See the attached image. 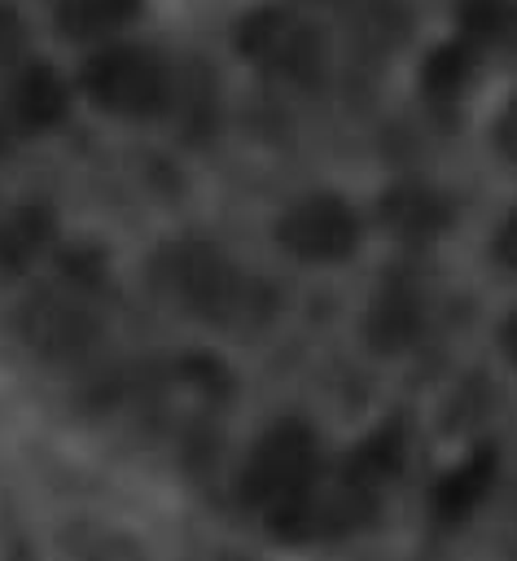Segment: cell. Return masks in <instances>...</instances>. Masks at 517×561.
<instances>
[{
    "instance_id": "cell-1",
    "label": "cell",
    "mask_w": 517,
    "mask_h": 561,
    "mask_svg": "<svg viewBox=\"0 0 517 561\" xmlns=\"http://www.w3.org/2000/svg\"><path fill=\"white\" fill-rule=\"evenodd\" d=\"M83 88L105 110H123V114H145V110H158L166 101L162 61L149 57L145 48H110V53H101L83 75Z\"/></svg>"
},
{
    "instance_id": "cell-2",
    "label": "cell",
    "mask_w": 517,
    "mask_h": 561,
    "mask_svg": "<svg viewBox=\"0 0 517 561\" xmlns=\"http://www.w3.org/2000/svg\"><path fill=\"white\" fill-rule=\"evenodd\" d=\"M355 215L333 197H311L280 224V241L302 259H342L355 245Z\"/></svg>"
},
{
    "instance_id": "cell-3",
    "label": "cell",
    "mask_w": 517,
    "mask_h": 561,
    "mask_svg": "<svg viewBox=\"0 0 517 561\" xmlns=\"http://www.w3.org/2000/svg\"><path fill=\"white\" fill-rule=\"evenodd\" d=\"M188 307H197L210 320H223L241 302V280L232 267H223L210 250H184L171 259V280H166Z\"/></svg>"
},
{
    "instance_id": "cell-4",
    "label": "cell",
    "mask_w": 517,
    "mask_h": 561,
    "mask_svg": "<svg viewBox=\"0 0 517 561\" xmlns=\"http://www.w3.org/2000/svg\"><path fill=\"white\" fill-rule=\"evenodd\" d=\"M307 465H311V456H307V434H302V430H276V434L258 447V456H254V465H250V473H245L250 500H258V504H280V500H289V495L302 486Z\"/></svg>"
},
{
    "instance_id": "cell-5",
    "label": "cell",
    "mask_w": 517,
    "mask_h": 561,
    "mask_svg": "<svg viewBox=\"0 0 517 561\" xmlns=\"http://www.w3.org/2000/svg\"><path fill=\"white\" fill-rule=\"evenodd\" d=\"M22 333L26 342L48 355V359H70V355H83L92 342H96V320L74 307V302H61V298H44L35 302L26 316H22Z\"/></svg>"
},
{
    "instance_id": "cell-6",
    "label": "cell",
    "mask_w": 517,
    "mask_h": 561,
    "mask_svg": "<svg viewBox=\"0 0 517 561\" xmlns=\"http://www.w3.org/2000/svg\"><path fill=\"white\" fill-rule=\"evenodd\" d=\"M241 44H245L250 57H258V61H267L276 70H289V75H298V70H307L315 61V35H311V26L307 22H294L285 13H258V18H250Z\"/></svg>"
},
{
    "instance_id": "cell-7",
    "label": "cell",
    "mask_w": 517,
    "mask_h": 561,
    "mask_svg": "<svg viewBox=\"0 0 517 561\" xmlns=\"http://www.w3.org/2000/svg\"><path fill=\"white\" fill-rule=\"evenodd\" d=\"M18 101H22V114H26L31 123H48V118L57 114V105H61V92H57L53 79L31 75V79L22 83V92H18Z\"/></svg>"
},
{
    "instance_id": "cell-8",
    "label": "cell",
    "mask_w": 517,
    "mask_h": 561,
    "mask_svg": "<svg viewBox=\"0 0 517 561\" xmlns=\"http://www.w3.org/2000/svg\"><path fill=\"white\" fill-rule=\"evenodd\" d=\"M504 140H508V145H513V149H517V110H513V118H508V123H504Z\"/></svg>"
}]
</instances>
